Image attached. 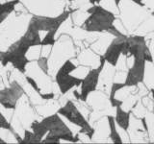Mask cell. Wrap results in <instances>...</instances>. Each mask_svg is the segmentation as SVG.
Masks as SVG:
<instances>
[{
	"mask_svg": "<svg viewBox=\"0 0 154 144\" xmlns=\"http://www.w3.org/2000/svg\"><path fill=\"white\" fill-rule=\"evenodd\" d=\"M99 6H101L105 10H107L110 13L114 14L115 16H119V5L116 2V0H101L99 3Z\"/></svg>",
	"mask_w": 154,
	"mask_h": 144,
	"instance_id": "cell-30",
	"label": "cell"
},
{
	"mask_svg": "<svg viewBox=\"0 0 154 144\" xmlns=\"http://www.w3.org/2000/svg\"><path fill=\"white\" fill-rule=\"evenodd\" d=\"M149 143H154V112H148L144 116Z\"/></svg>",
	"mask_w": 154,
	"mask_h": 144,
	"instance_id": "cell-26",
	"label": "cell"
},
{
	"mask_svg": "<svg viewBox=\"0 0 154 144\" xmlns=\"http://www.w3.org/2000/svg\"><path fill=\"white\" fill-rule=\"evenodd\" d=\"M19 1L20 0H11L0 3V24L14 11V8Z\"/></svg>",
	"mask_w": 154,
	"mask_h": 144,
	"instance_id": "cell-22",
	"label": "cell"
},
{
	"mask_svg": "<svg viewBox=\"0 0 154 144\" xmlns=\"http://www.w3.org/2000/svg\"><path fill=\"white\" fill-rule=\"evenodd\" d=\"M85 102L93 112H104L107 115L115 117L117 108L113 107L109 95L104 91L100 89L94 90L88 95Z\"/></svg>",
	"mask_w": 154,
	"mask_h": 144,
	"instance_id": "cell-9",
	"label": "cell"
},
{
	"mask_svg": "<svg viewBox=\"0 0 154 144\" xmlns=\"http://www.w3.org/2000/svg\"><path fill=\"white\" fill-rule=\"evenodd\" d=\"M142 103L143 104V106L147 109L148 112H153L154 110V102H153V98L151 93L149 92L147 95L143 96V97L141 98Z\"/></svg>",
	"mask_w": 154,
	"mask_h": 144,
	"instance_id": "cell-37",
	"label": "cell"
},
{
	"mask_svg": "<svg viewBox=\"0 0 154 144\" xmlns=\"http://www.w3.org/2000/svg\"><path fill=\"white\" fill-rule=\"evenodd\" d=\"M116 2H117V4L119 5V3L120 2V0H116Z\"/></svg>",
	"mask_w": 154,
	"mask_h": 144,
	"instance_id": "cell-49",
	"label": "cell"
},
{
	"mask_svg": "<svg viewBox=\"0 0 154 144\" xmlns=\"http://www.w3.org/2000/svg\"><path fill=\"white\" fill-rule=\"evenodd\" d=\"M126 59H127V56L125 55L124 53H122V54L119 55L117 62H116V64H115L116 69H117V70H122V71H128Z\"/></svg>",
	"mask_w": 154,
	"mask_h": 144,
	"instance_id": "cell-35",
	"label": "cell"
},
{
	"mask_svg": "<svg viewBox=\"0 0 154 144\" xmlns=\"http://www.w3.org/2000/svg\"><path fill=\"white\" fill-rule=\"evenodd\" d=\"M126 40H127V37H124V36L116 37L113 40L112 43L110 44L107 51H106L105 54L102 56L104 58V60L106 62H110L111 64L115 65L119 55L124 52L125 46H126Z\"/></svg>",
	"mask_w": 154,
	"mask_h": 144,
	"instance_id": "cell-14",
	"label": "cell"
},
{
	"mask_svg": "<svg viewBox=\"0 0 154 144\" xmlns=\"http://www.w3.org/2000/svg\"><path fill=\"white\" fill-rule=\"evenodd\" d=\"M143 4L150 12L154 11V0H143Z\"/></svg>",
	"mask_w": 154,
	"mask_h": 144,
	"instance_id": "cell-44",
	"label": "cell"
},
{
	"mask_svg": "<svg viewBox=\"0 0 154 144\" xmlns=\"http://www.w3.org/2000/svg\"><path fill=\"white\" fill-rule=\"evenodd\" d=\"M54 81L58 86L61 95L67 93L71 89H73L76 86H79L82 80L72 76L71 74H67L64 76H56L54 77Z\"/></svg>",
	"mask_w": 154,
	"mask_h": 144,
	"instance_id": "cell-17",
	"label": "cell"
},
{
	"mask_svg": "<svg viewBox=\"0 0 154 144\" xmlns=\"http://www.w3.org/2000/svg\"><path fill=\"white\" fill-rule=\"evenodd\" d=\"M90 14L84 11V10L81 9H77V10H73L70 13V18L71 21L73 23V25L76 27H81L83 24L85 23V21L87 20V18L89 17Z\"/></svg>",
	"mask_w": 154,
	"mask_h": 144,
	"instance_id": "cell-24",
	"label": "cell"
},
{
	"mask_svg": "<svg viewBox=\"0 0 154 144\" xmlns=\"http://www.w3.org/2000/svg\"><path fill=\"white\" fill-rule=\"evenodd\" d=\"M70 11L66 10L61 14L57 16H32L29 25L33 28L37 29L40 32H48L55 30L58 31L62 23L66 21L70 16Z\"/></svg>",
	"mask_w": 154,
	"mask_h": 144,
	"instance_id": "cell-7",
	"label": "cell"
},
{
	"mask_svg": "<svg viewBox=\"0 0 154 144\" xmlns=\"http://www.w3.org/2000/svg\"><path fill=\"white\" fill-rule=\"evenodd\" d=\"M137 86H138V92H137V94L140 96V97H143V96H146V95H147L149 92H150V90H149L147 88H146V86L144 85L143 82H141V83H139L138 85H137Z\"/></svg>",
	"mask_w": 154,
	"mask_h": 144,
	"instance_id": "cell-42",
	"label": "cell"
},
{
	"mask_svg": "<svg viewBox=\"0 0 154 144\" xmlns=\"http://www.w3.org/2000/svg\"><path fill=\"white\" fill-rule=\"evenodd\" d=\"M58 113L61 116H63L67 121L71 122L72 124H75L76 126L81 128L82 132H85L91 137L94 134V128L90 124L89 120L87 119L78 108L76 107L73 100H69L67 102L61 106V108L58 110Z\"/></svg>",
	"mask_w": 154,
	"mask_h": 144,
	"instance_id": "cell-5",
	"label": "cell"
},
{
	"mask_svg": "<svg viewBox=\"0 0 154 144\" xmlns=\"http://www.w3.org/2000/svg\"><path fill=\"white\" fill-rule=\"evenodd\" d=\"M56 33H57V31H55V30L46 32L45 37H43L42 40V45H50V46L54 45L56 42V40H57Z\"/></svg>",
	"mask_w": 154,
	"mask_h": 144,
	"instance_id": "cell-34",
	"label": "cell"
},
{
	"mask_svg": "<svg viewBox=\"0 0 154 144\" xmlns=\"http://www.w3.org/2000/svg\"><path fill=\"white\" fill-rule=\"evenodd\" d=\"M150 93H151V95H152V98H153V102H154V88H152L151 90H150ZM154 112V110H153Z\"/></svg>",
	"mask_w": 154,
	"mask_h": 144,
	"instance_id": "cell-47",
	"label": "cell"
},
{
	"mask_svg": "<svg viewBox=\"0 0 154 144\" xmlns=\"http://www.w3.org/2000/svg\"><path fill=\"white\" fill-rule=\"evenodd\" d=\"M143 83L149 90L154 88V64L152 62H146Z\"/></svg>",
	"mask_w": 154,
	"mask_h": 144,
	"instance_id": "cell-21",
	"label": "cell"
},
{
	"mask_svg": "<svg viewBox=\"0 0 154 144\" xmlns=\"http://www.w3.org/2000/svg\"><path fill=\"white\" fill-rule=\"evenodd\" d=\"M30 130L41 141H42V139L45 137V136L48 133V130L45 127V125L42 121H38L37 119L33 120V122L30 125Z\"/></svg>",
	"mask_w": 154,
	"mask_h": 144,
	"instance_id": "cell-25",
	"label": "cell"
},
{
	"mask_svg": "<svg viewBox=\"0 0 154 144\" xmlns=\"http://www.w3.org/2000/svg\"><path fill=\"white\" fill-rule=\"evenodd\" d=\"M119 11V17L127 29L129 36L132 35L140 24L151 14L146 6H141L133 0H120Z\"/></svg>",
	"mask_w": 154,
	"mask_h": 144,
	"instance_id": "cell-2",
	"label": "cell"
},
{
	"mask_svg": "<svg viewBox=\"0 0 154 144\" xmlns=\"http://www.w3.org/2000/svg\"><path fill=\"white\" fill-rule=\"evenodd\" d=\"M135 61H136V59H135V57H134L133 55H128V56H127L126 62H127L128 69H129V68H131V67L133 66V64H135Z\"/></svg>",
	"mask_w": 154,
	"mask_h": 144,
	"instance_id": "cell-45",
	"label": "cell"
},
{
	"mask_svg": "<svg viewBox=\"0 0 154 144\" xmlns=\"http://www.w3.org/2000/svg\"><path fill=\"white\" fill-rule=\"evenodd\" d=\"M144 64H146V61L136 59L133 66L131 68H129L127 71V77H126V81H125V85L137 86L139 83L143 82Z\"/></svg>",
	"mask_w": 154,
	"mask_h": 144,
	"instance_id": "cell-16",
	"label": "cell"
},
{
	"mask_svg": "<svg viewBox=\"0 0 154 144\" xmlns=\"http://www.w3.org/2000/svg\"><path fill=\"white\" fill-rule=\"evenodd\" d=\"M123 53L126 56L133 55L135 59L143 60L146 62H152V58L147 46V41L146 38L143 36H128L126 40V46H125Z\"/></svg>",
	"mask_w": 154,
	"mask_h": 144,
	"instance_id": "cell-6",
	"label": "cell"
},
{
	"mask_svg": "<svg viewBox=\"0 0 154 144\" xmlns=\"http://www.w3.org/2000/svg\"><path fill=\"white\" fill-rule=\"evenodd\" d=\"M126 77H127V71L116 70L113 81H114V83H116V84H125Z\"/></svg>",
	"mask_w": 154,
	"mask_h": 144,
	"instance_id": "cell-38",
	"label": "cell"
},
{
	"mask_svg": "<svg viewBox=\"0 0 154 144\" xmlns=\"http://www.w3.org/2000/svg\"><path fill=\"white\" fill-rule=\"evenodd\" d=\"M37 64L40 68L45 72V73L48 74V71H49V64H48V57H43L41 56L37 60Z\"/></svg>",
	"mask_w": 154,
	"mask_h": 144,
	"instance_id": "cell-39",
	"label": "cell"
},
{
	"mask_svg": "<svg viewBox=\"0 0 154 144\" xmlns=\"http://www.w3.org/2000/svg\"><path fill=\"white\" fill-rule=\"evenodd\" d=\"M101 0H90V3L93 5H99Z\"/></svg>",
	"mask_w": 154,
	"mask_h": 144,
	"instance_id": "cell-46",
	"label": "cell"
},
{
	"mask_svg": "<svg viewBox=\"0 0 154 144\" xmlns=\"http://www.w3.org/2000/svg\"><path fill=\"white\" fill-rule=\"evenodd\" d=\"M24 95L21 85L17 80H13L6 88H0V106L5 110H14L18 100Z\"/></svg>",
	"mask_w": 154,
	"mask_h": 144,
	"instance_id": "cell-8",
	"label": "cell"
},
{
	"mask_svg": "<svg viewBox=\"0 0 154 144\" xmlns=\"http://www.w3.org/2000/svg\"><path fill=\"white\" fill-rule=\"evenodd\" d=\"M113 26L117 29V30L122 34V36H125V37H128L129 36V33L127 31V29L125 28L124 24L122 23V21L120 20V18L119 16H117L115 18V20L113 22Z\"/></svg>",
	"mask_w": 154,
	"mask_h": 144,
	"instance_id": "cell-36",
	"label": "cell"
},
{
	"mask_svg": "<svg viewBox=\"0 0 154 144\" xmlns=\"http://www.w3.org/2000/svg\"><path fill=\"white\" fill-rule=\"evenodd\" d=\"M76 66L77 65L71 61V59L67 60L66 62H65L64 64H63L60 66V68L58 69V71L56 72V74H55L54 77H56V76H64V75L70 74L71 72L76 68Z\"/></svg>",
	"mask_w": 154,
	"mask_h": 144,
	"instance_id": "cell-29",
	"label": "cell"
},
{
	"mask_svg": "<svg viewBox=\"0 0 154 144\" xmlns=\"http://www.w3.org/2000/svg\"><path fill=\"white\" fill-rule=\"evenodd\" d=\"M127 132L131 143H149L144 118H138L131 113Z\"/></svg>",
	"mask_w": 154,
	"mask_h": 144,
	"instance_id": "cell-10",
	"label": "cell"
},
{
	"mask_svg": "<svg viewBox=\"0 0 154 144\" xmlns=\"http://www.w3.org/2000/svg\"><path fill=\"white\" fill-rule=\"evenodd\" d=\"M147 46H148V49L149 52H150V55L152 58V62L154 64V38H150V40H147Z\"/></svg>",
	"mask_w": 154,
	"mask_h": 144,
	"instance_id": "cell-43",
	"label": "cell"
},
{
	"mask_svg": "<svg viewBox=\"0 0 154 144\" xmlns=\"http://www.w3.org/2000/svg\"><path fill=\"white\" fill-rule=\"evenodd\" d=\"M152 31H154V16H152V14H150L141 24H140L139 27L135 30V32L132 35L144 37L146 35H147L148 33H150Z\"/></svg>",
	"mask_w": 154,
	"mask_h": 144,
	"instance_id": "cell-20",
	"label": "cell"
},
{
	"mask_svg": "<svg viewBox=\"0 0 154 144\" xmlns=\"http://www.w3.org/2000/svg\"><path fill=\"white\" fill-rule=\"evenodd\" d=\"M117 124V123H116ZM117 130H118V133H119V136L120 137V139H122V143H131L130 142V137H129V134H128V132L126 129H123L122 127L119 126V125H117Z\"/></svg>",
	"mask_w": 154,
	"mask_h": 144,
	"instance_id": "cell-40",
	"label": "cell"
},
{
	"mask_svg": "<svg viewBox=\"0 0 154 144\" xmlns=\"http://www.w3.org/2000/svg\"><path fill=\"white\" fill-rule=\"evenodd\" d=\"M90 14L89 17L81 27L89 32H108L113 26V22L117 16L103 9L99 5H93L87 10Z\"/></svg>",
	"mask_w": 154,
	"mask_h": 144,
	"instance_id": "cell-4",
	"label": "cell"
},
{
	"mask_svg": "<svg viewBox=\"0 0 154 144\" xmlns=\"http://www.w3.org/2000/svg\"><path fill=\"white\" fill-rule=\"evenodd\" d=\"M116 37L112 35L109 32H103L101 33V35L96 38V40L90 44V48L91 50H94L96 54L102 57L105 52L107 51L110 44L112 43L113 40Z\"/></svg>",
	"mask_w": 154,
	"mask_h": 144,
	"instance_id": "cell-18",
	"label": "cell"
},
{
	"mask_svg": "<svg viewBox=\"0 0 154 144\" xmlns=\"http://www.w3.org/2000/svg\"><path fill=\"white\" fill-rule=\"evenodd\" d=\"M41 121L48 130L45 136L58 139L60 143H78V138L72 134L64 118L58 112L43 117Z\"/></svg>",
	"mask_w": 154,
	"mask_h": 144,
	"instance_id": "cell-3",
	"label": "cell"
},
{
	"mask_svg": "<svg viewBox=\"0 0 154 144\" xmlns=\"http://www.w3.org/2000/svg\"><path fill=\"white\" fill-rule=\"evenodd\" d=\"M42 142L40 139H38L34 133L29 129H25L23 132V137H22V141L21 143H40Z\"/></svg>",
	"mask_w": 154,
	"mask_h": 144,
	"instance_id": "cell-33",
	"label": "cell"
},
{
	"mask_svg": "<svg viewBox=\"0 0 154 144\" xmlns=\"http://www.w3.org/2000/svg\"><path fill=\"white\" fill-rule=\"evenodd\" d=\"M69 2H71V1H74V0H67Z\"/></svg>",
	"mask_w": 154,
	"mask_h": 144,
	"instance_id": "cell-50",
	"label": "cell"
},
{
	"mask_svg": "<svg viewBox=\"0 0 154 144\" xmlns=\"http://www.w3.org/2000/svg\"><path fill=\"white\" fill-rule=\"evenodd\" d=\"M94 134L91 143H112L110 139V124L108 116H103L93 124ZM113 144V143H112Z\"/></svg>",
	"mask_w": 154,
	"mask_h": 144,
	"instance_id": "cell-12",
	"label": "cell"
},
{
	"mask_svg": "<svg viewBox=\"0 0 154 144\" xmlns=\"http://www.w3.org/2000/svg\"><path fill=\"white\" fill-rule=\"evenodd\" d=\"M151 14H152V16H154V11H152V12H151Z\"/></svg>",
	"mask_w": 154,
	"mask_h": 144,
	"instance_id": "cell-51",
	"label": "cell"
},
{
	"mask_svg": "<svg viewBox=\"0 0 154 144\" xmlns=\"http://www.w3.org/2000/svg\"><path fill=\"white\" fill-rule=\"evenodd\" d=\"M0 129H6V130H13L12 124L9 121L8 118L5 116V114L0 110ZM14 131V130H13Z\"/></svg>",
	"mask_w": 154,
	"mask_h": 144,
	"instance_id": "cell-41",
	"label": "cell"
},
{
	"mask_svg": "<svg viewBox=\"0 0 154 144\" xmlns=\"http://www.w3.org/2000/svg\"><path fill=\"white\" fill-rule=\"evenodd\" d=\"M109 118V124H110V139L112 140L113 144H122V139H120L118 130H117V124L115 121V117L112 115H108Z\"/></svg>",
	"mask_w": 154,
	"mask_h": 144,
	"instance_id": "cell-27",
	"label": "cell"
},
{
	"mask_svg": "<svg viewBox=\"0 0 154 144\" xmlns=\"http://www.w3.org/2000/svg\"><path fill=\"white\" fill-rule=\"evenodd\" d=\"M79 49L74 44L72 38L67 34H63L57 38L55 44L52 46L50 55L48 57L49 74L53 79L60 66L67 60L77 56Z\"/></svg>",
	"mask_w": 154,
	"mask_h": 144,
	"instance_id": "cell-1",
	"label": "cell"
},
{
	"mask_svg": "<svg viewBox=\"0 0 154 144\" xmlns=\"http://www.w3.org/2000/svg\"><path fill=\"white\" fill-rule=\"evenodd\" d=\"M130 115H131L130 112H125L120 107H117V110H116V115H115V121L117 123V125L127 130L129 125Z\"/></svg>",
	"mask_w": 154,
	"mask_h": 144,
	"instance_id": "cell-23",
	"label": "cell"
},
{
	"mask_svg": "<svg viewBox=\"0 0 154 144\" xmlns=\"http://www.w3.org/2000/svg\"><path fill=\"white\" fill-rule=\"evenodd\" d=\"M79 64L90 67L91 69L97 68L101 64V56L91 50L90 46H87L81 49L76 56Z\"/></svg>",
	"mask_w": 154,
	"mask_h": 144,
	"instance_id": "cell-15",
	"label": "cell"
},
{
	"mask_svg": "<svg viewBox=\"0 0 154 144\" xmlns=\"http://www.w3.org/2000/svg\"><path fill=\"white\" fill-rule=\"evenodd\" d=\"M0 143H6V142L4 141V139L1 137V136H0Z\"/></svg>",
	"mask_w": 154,
	"mask_h": 144,
	"instance_id": "cell-48",
	"label": "cell"
},
{
	"mask_svg": "<svg viewBox=\"0 0 154 144\" xmlns=\"http://www.w3.org/2000/svg\"><path fill=\"white\" fill-rule=\"evenodd\" d=\"M137 92H138V86H126L124 84L122 86H120V88L114 93L113 97L110 98L111 104H112V106L115 108L119 107L122 101L124 99H126L130 94L137 93Z\"/></svg>",
	"mask_w": 154,
	"mask_h": 144,
	"instance_id": "cell-19",
	"label": "cell"
},
{
	"mask_svg": "<svg viewBox=\"0 0 154 144\" xmlns=\"http://www.w3.org/2000/svg\"><path fill=\"white\" fill-rule=\"evenodd\" d=\"M104 58L101 57V64L97 67V68L91 69L85 78L82 80L81 84L79 86H77V88L79 90L80 93V100L81 101H86L88 95L93 92L94 90L97 88V83H98V77L100 70L102 68V65L104 64Z\"/></svg>",
	"mask_w": 154,
	"mask_h": 144,
	"instance_id": "cell-11",
	"label": "cell"
},
{
	"mask_svg": "<svg viewBox=\"0 0 154 144\" xmlns=\"http://www.w3.org/2000/svg\"><path fill=\"white\" fill-rule=\"evenodd\" d=\"M130 112H131L134 116H136L138 118H144V116H146V113L148 112V110L142 103V100L140 99L136 103V105L133 107V109L131 110Z\"/></svg>",
	"mask_w": 154,
	"mask_h": 144,
	"instance_id": "cell-31",
	"label": "cell"
},
{
	"mask_svg": "<svg viewBox=\"0 0 154 144\" xmlns=\"http://www.w3.org/2000/svg\"><path fill=\"white\" fill-rule=\"evenodd\" d=\"M141 99V97L137 94V93H132L130 94L126 99H124L122 104H120L119 107L122 108L125 112H131V110L133 109V107L138 101Z\"/></svg>",
	"mask_w": 154,
	"mask_h": 144,
	"instance_id": "cell-28",
	"label": "cell"
},
{
	"mask_svg": "<svg viewBox=\"0 0 154 144\" xmlns=\"http://www.w3.org/2000/svg\"><path fill=\"white\" fill-rule=\"evenodd\" d=\"M90 70H91L90 67L79 64V65H77V66H76V68H75L73 71H72L70 74H71L72 76L76 77V78L80 79V80H83V79L85 78V77H86L87 75H88V73L90 72Z\"/></svg>",
	"mask_w": 154,
	"mask_h": 144,
	"instance_id": "cell-32",
	"label": "cell"
},
{
	"mask_svg": "<svg viewBox=\"0 0 154 144\" xmlns=\"http://www.w3.org/2000/svg\"><path fill=\"white\" fill-rule=\"evenodd\" d=\"M116 66L111 64L108 62H104L102 65V68L100 70L99 77H98V83H97V88L104 91L105 93L109 95L110 90L114 84V75L116 72Z\"/></svg>",
	"mask_w": 154,
	"mask_h": 144,
	"instance_id": "cell-13",
	"label": "cell"
}]
</instances>
